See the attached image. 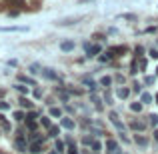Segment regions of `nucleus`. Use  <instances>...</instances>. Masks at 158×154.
Returning a JSON list of instances; mask_svg holds the SVG:
<instances>
[{"label":"nucleus","instance_id":"nucleus-1","mask_svg":"<svg viewBox=\"0 0 158 154\" xmlns=\"http://www.w3.org/2000/svg\"><path fill=\"white\" fill-rule=\"evenodd\" d=\"M106 150H108V154H122V150H120V146H118L116 140H108L106 142Z\"/></svg>","mask_w":158,"mask_h":154},{"label":"nucleus","instance_id":"nucleus-2","mask_svg":"<svg viewBox=\"0 0 158 154\" xmlns=\"http://www.w3.org/2000/svg\"><path fill=\"white\" fill-rule=\"evenodd\" d=\"M34 118H38V112H30V114L26 116V126L30 128V130H36V120Z\"/></svg>","mask_w":158,"mask_h":154},{"label":"nucleus","instance_id":"nucleus-3","mask_svg":"<svg viewBox=\"0 0 158 154\" xmlns=\"http://www.w3.org/2000/svg\"><path fill=\"white\" fill-rule=\"evenodd\" d=\"M0 32H28V26H0Z\"/></svg>","mask_w":158,"mask_h":154},{"label":"nucleus","instance_id":"nucleus-4","mask_svg":"<svg viewBox=\"0 0 158 154\" xmlns=\"http://www.w3.org/2000/svg\"><path fill=\"white\" fill-rule=\"evenodd\" d=\"M108 118H110V122L114 124L118 130H124V124L120 122V118H118V114H116V112H110V114H108Z\"/></svg>","mask_w":158,"mask_h":154},{"label":"nucleus","instance_id":"nucleus-5","mask_svg":"<svg viewBox=\"0 0 158 154\" xmlns=\"http://www.w3.org/2000/svg\"><path fill=\"white\" fill-rule=\"evenodd\" d=\"M120 52H126V46H112V48H108V54H106V56L108 58H112V56H118V54Z\"/></svg>","mask_w":158,"mask_h":154},{"label":"nucleus","instance_id":"nucleus-6","mask_svg":"<svg viewBox=\"0 0 158 154\" xmlns=\"http://www.w3.org/2000/svg\"><path fill=\"white\" fill-rule=\"evenodd\" d=\"M84 48H86V52H88V56H96V54H100V46H90V44H84Z\"/></svg>","mask_w":158,"mask_h":154},{"label":"nucleus","instance_id":"nucleus-7","mask_svg":"<svg viewBox=\"0 0 158 154\" xmlns=\"http://www.w3.org/2000/svg\"><path fill=\"white\" fill-rule=\"evenodd\" d=\"M4 2H6L8 6H12V8H22L24 6V0H4Z\"/></svg>","mask_w":158,"mask_h":154},{"label":"nucleus","instance_id":"nucleus-8","mask_svg":"<svg viewBox=\"0 0 158 154\" xmlns=\"http://www.w3.org/2000/svg\"><path fill=\"white\" fill-rule=\"evenodd\" d=\"M60 48H62L64 52H70V50L74 48V42H70V40L66 42V40H64V42H60Z\"/></svg>","mask_w":158,"mask_h":154},{"label":"nucleus","instance_id":"nucleus-9","mask_svg":"<svg viewBox=\"0 0 158 154\" xmlns=\"http://www.w3.org/2000/svg\"><path fill=\"white\" fill-rule=\"evenodd\" d=\"M116 94H118V98H128L130 90H128V88H118V90H116Z\"/></svg>","mask_w":158,"mask_h":154},{"label":"nucleus","instance_id":"nucleus-10","mask_svg":"<svg viewBox=\"0 0 158 154\" xmlns=\"http://www.w3.org/2000/svg\"><path fill=\"white\" fill-rule=\"evenodd\" d=\"M134 142L138 144V146H146V142H148V140L144 138V136H140V134H138V136H134Z\"/></svg>","mask_w":158,"mask_h":154},{"label":"nucleus","instance_id":"nucleus-11","mask_svg":"<svg viewBox=\"0 0 158 154\" xmlns=\"http://www.w3.org/2000/svg\"><path fill=\"white\" fill-rule=\"evenodd\" d=\"M62 126L68 128V130H72V128H74V122H72L70 118H62Z\"/></svg>","mask_w":158,"mask_h":154},{"label":"nucleus","instance_id":"nucleus-12","mask_svg":"<svg viewBox=\"0 0 158 154\" xmlns=\"http://www.w3.org/2000/svg\"><path fill=\"white\" fill-rule=\"evenodd\" d=\"M130 128H134V130H144L146 124L144 122H130Z\"/></svg>","mask_w":158,"mask_h":154},{"label":"nucleus","instance_id":"nucleus-13","mask_svg":"<svg viewBox=\"0 0 158 154\" xmlns=\"http://www.w3.org/2000/svg\"><path fill=\"white\" fill-rule=\"evenodd\" d=\"M130 110L132 112H140V110H142V102H132L130 104Z\"/></svg>","mask_w":158,"mask_h":154},{"label":"nucleus","instance_id":"nucleus-14","mask_svg":"<svg viewBox=\"0 0 158 154\" xmlns=\"http://www.w3.org/2000/svg\"><path fill=\"white\" fill-rule=\"evenodd\" d=\"M30 152L32 154H40V152H42V144H32V146H30Z\"/></svg>","mask_w":158,"mask_h":154},{"label":"nucleus","instance_id":"nucleus-15","mask_svg":"<svg viewBox=\"0 0 158 154\" xmlns=\"http://www.w3.org/2000/svg\"><path fill=\"white\" fill-rule=\"evenodd\" d=\"M58 132H60V130H58V126H50V128H48V134H50L52 138H56Z\"/></svg>","mask_w":158,"mask_h":154},{"label":"nucleus","instance_id":"nucleus-16","mask_svg":"<svg viewBox=\"0 0 158 154\" xmlns=\"http://www.w3.org/2000/svg\"><path fill=\"white\" fill-rule=\"evenodd\" d=\"M16 148H20V152H24V148H26V144H24V138H18V140H16Z\"/></svg>","mask_w":158,"mask_h":154},{"label":"nucleus","instance_id":"nucleus-17","mask_svg":"<svg viewBox=\"0 0 158 154\" xmlns=\"http://www.w3.org/2000/svg\"><path fill=\"white\" fill-rule=\"evenodd\" d=\"M148 118H150V120H148V122H150L152 126H158V116H156V114H150V116H148Z\"/></svg>","mask_w":158,"mask_h":154},{"label":"nucleus","instance_id":"nucleus-18","mask_svg":"<svg viewBox=\"0 0 158 154\" xmlns=\"http://www.w3.org/2000/svg\"><path fill=\"white\" fill-rule=\"evenodd\" d=\"M100 84H102V86H110V84H112V78H110V76H104V78L100 80Z\"/></svg>","mask_w":158,"mask_h":154},{"label":"nucleus","instance_id":"nucleus-19","mask_svg":"<svg viewBox=\"0 0 158 154\" xmlns=\"http://www.w3.org/2000/svg\"><path fill=\"white\" fill-rule=\"evenodd\" d=\"M50 114H52V116H56V118H58V116H60V114H62V112H60V108H56V106H52V108H50Z\"/></svg>","mask_w":158,"mask_h":154},{"label":"nucleus","instance_id":"nucleus-20","mask_svg":"<svg viewBox=\"0 0 158 154\" xmlns=\"http://www.w3.org/2000/svg\"><path fill=\"white\" fill-rule=\"evenodd\" d=\"M14 120H24V112L22 110H16L14 112Z\"/></svg>","mask_w":158,"mask_h":154},{"label":"nucleus","instance_id":"nucleus-21","mask_svg":"<svg viewBox=\"0 0 158 154\" xmlns=\"http://www.w3.org/2000/svg\"><path fill=\"white\" fill-rule=\"evenodd\" d=\"M18 80L26 82V84H34V86H36V82H34V80H30V78H26V76H18Z\"/></svg>","mask_w":158,"mask_h":154},{"label":"nucleus","instance_id":"nucleus-22","mask_svg":"<svg viewBox=\"0 0 158 154\" xmlns=\"http://www.w3.org/2000/svg\"><path fill=\"white\" fill-rule=\"evenodd\" d=\"M16 90H18L20 94H28V88H26V86H22V84H18V86H16Z\"/></svg>","mask_w":158,"mask_h":154},{"label":"nucleus","instance_id":"nucleus-23","mask_svg":"<svg viewBox=\"0 0 158 154\" xmlns=\"http://www.w3.org/2000/svg\"><path fill=\"white\" fill-rule=\"evenodd\" d=\"M0 122H2V128H4V130H10V124L4 120V116H0Z\"/></svg>","mask_w":158,"mask_h":154},{"label":"nucleus","instance_id":"nucleus-24","mask_svg":"<svg viewBox=\"0 0 158 154\" xmlns=\"http://www.w3.org/2000/svg\"><path fill=\"white\" fill-rule=\"evenodd\" d=\"M44 76H46V78H52V80H56V74H54L52 70H46V72H44Z\"/></svg>","mask_w":158,"mask_h":154},{"label":"nucleus","instance_id":"nucleus-25","mask_svg":"<svg viewBox=\"0 0 158 154\" xmlns=\"http://www.w3.org/2000/svg\"><path fill=\"white\" fill-rule=\"evenodd\" d=\"M150 100H152V96H150L148 92H144V94H142V102H146V104H148Z\"/></svg>","mask_w":158,"mask_h":154},{"label":"nucleus","instance_id":"nucleus-26","mask_svg":"<svg viewBox=\"0 0 158 154\" xmlns=\"http://www.w3.org/2000/svg\"><path fill=\"white\" fill-rule=\"evenodd\" d=\"M58 94H60V98H62L64 102H68V94H66L64 90H58Z\"/></svg>","mask_w":158,"mask_h":154},{"label":"nucleus","instance_id":"nucleus-27","mask_svg":"<svg viewBox=\"0 0 158 154\" xmlns=\"http://www.w3.org/2000/svg\"><path fill=\"white\" fill-rule=\"evenodd\" d=\"M92 148L98 152V150H102V144H100V142H92Z\"/></svg>","mask_w":158,"mask_h":154},{"label":"nucleus","instance_id":"nucleus-28","mask_svg":"<svg viewBox=\"0 0 158 154\" xmlns=\"http://www.w3.org/2000/svg\"><path fill=\"white\" fill-rule=\"evenodd\" d=\"M20 104H22V106H24V108H28V106H32V102H28V100H26V98H22V100H20Z\"/></svg>","mask_w":158,"mask_h":154},{"label":"nucleus","instance_id":"nucleus-29","mask_svg":"<svg viewBox=\"0 0 158 154\" xmlns=\"http://www.w3.org/2000/svg\"><path fill=\"white\" fill-rule=\"evenodd\" d=\"M8 108H10V104H8V102H0V110H8Z\"/></svg>","mask_w":158,"mask_h":154},{"label":"nucleus","instance_id":"nucleus-30","mask_svg":"<svg viewBox=\"0 0 158 154\" xmlns=\"http://www.w3.org/2000/svg\"><path fill=\"white\" fill-rule=\"evenodd\" d=\"M40 122H42V126L50 128V120H48V118H42V120H40Z\"/></svg>","mask_w":158,"mask_h":154},{"label":"nucleus","instance_id":"nucleus-31","mask_svg":"<svg viewBox=\"0 0 158 154\" xmlns=\"http://www.w3.org/2000/svg\"><path fill=\"white\" fill-rule=\"evenodd\" d=\"M62 148H64V144H62L60 140H58V142H56V150H62Z\"/></svg>","mask_w":158,"mask_h":154},{"label":"nucleus","instance_id":"nucleus-32","mask_svg":"<svg viewBox=\"0 0 158 154\" xmlns=\"http://www.w3.org/2000/svg\"><path fill=\"white\" fill-rule=\"evenodd\" d=\"M104 98H106V102H108V104H112V96H110V94H104Z\"/></svg>","mask_w":158,"mask_h":154},{"label":"nucleus","instance_id":"nucleus-33","mask_svg":"<svg viewBox=\"0 0 158 154\" xmlns=\"http://www.w3.org/2000/svg\"><path fill=\"white\" fill-rule=\"evenodd\" d=\"M150 56H152V58H158V50H152V52H150Z\"/></svg>","mask_w":158,"mask_h":154},{"label":"nucleus","instance_id":"nucleus-34","mask_svg":"<svg viewBox=\"0 0 158 154\" xmlns=\"http://www.w3.org/2000/svg\"><path fill=\"white\" fill-rule=\"evenodd\" d=\"M68 154H78V152H76V148H74V146H70V152Z\"/></svg>","mask_w":158,"mask_h":154},{"label":"nucleus","instance_id":"nucleus-35","mask_svg":"<svg viewBox=\"0 0 158 154\" xmlns=\"http://www.w3.org/2000/svg\"><path fill=\"white\" fill-rule=\"evenodd\" d=\"M154 140L158 142V130H154Z\"/></svg>","mask_w":158,"mask_h":154},{"label":"nucleus","instance_id":"nucleus-36","mask_svg":"<svg viewBox=\"0 0 158 154\" xmlns=\"http://www.w3.org/2000/svg\"><path fill=\"white\" fill-rule=\"evenodd\" d=\"M156 104H158V94H156Z\"/></svg>","mask_w":158,"mask_h":154},{"label":"nucleus","instance_id":"nucleus-37","mask_svg":"<svg viewBox=\"0 0 158 154\" xmlns=\"http://www.w3.org/2000/svg\"><path fill=\"white\" fill-rule=\"evenodd\" d=\"M156 70H158V68H156ZM156 74H158V72H156Z\"/></svg>","mask_w":158,"mask_h":154},{"label":"nucleus","instance_id":"nucleus-38","mask_svg":"<svg viewBox=\"0 0 158 154\" xmlns=\"http://www.w3.org/2000/svg\"><path fill=\"white\" fill-rule=\"evenodd\" d=\"M0 154H2V152H0Z\"/></svg>","mask_w":158,"mask_h":154}]
</instances>
